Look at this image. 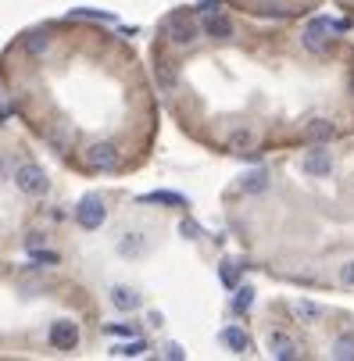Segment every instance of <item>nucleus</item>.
<instances>
[{
  "instance_id": "nucleus-1",
  "label": "nucleus",
  "mask_w": 354,
  "mask_h": 361,
  "mask_svg": "<svg viewBox=\"0 0 354 361\" xmlns=\"http://www.w3.org/2000/svg\"><path fill=\"white\" fill-rule=\"evenodd\" d=\"M11 108L75 176L147 165L158 108L143 61L115 32L75 18L18 32L0 54Z\"/></svg>"
},
{
  "instance_id": "nucleus-2",
  "label": "nucleus",
  "mask_w": 354,
  "mask_h": 361,
  "mask_svg": "<svg viewBox=\"0 0 354 361\" xmlns=\"http://www.w3.org/2000/svg\"><path fill=\"white\" fill-rule=\"evenodd\" d=\"M333 22L329 18H312L308 25H305V32H300V39H305V47L312 50V54H326L329 50V43H333Z\"/></svg>"
},
{
  "instance_id": "nucleus-3",
  "label": "nucleus",
  "mask_w": 354,
  "mask_h": 361,
  "mask_svg": "<svg viewBox=\"0 0 354 361\" xmlns=\"http://www.w3.org/2000/svg\"><path fill=\"white\" fill-rule=\"evenodd\" d=\"M104 215L108 212H104V200H100V197H86L75 208V222L83 229H100V226H104Z\"/></svg>"
},
{
  "instance_id": "nucleus-4",
  "label": "nucleus",
  "mask_w": 354,
  "mask_h": 361,
  "mask_svg": "<svg viewBox=\"0 0 354 361\" xmlns=\"http://www.w3.org/2000/svg\"><path fill=\"white\" fill-rule=\"evenodd\" d=\"M15 179H18V186L25 190V193H47V176L36 169V165H22L18 172H15Z\"/></svg>"
},
{
  "instance_id": "nucleus-5",
  "label": "nucleus",
  "mask_w": 354,
  "mask_h": 361,
  "mask_svg": "<svg viewBox=\"0 0 354 361\" xmlns=\"http://www.w3.org/2000/svg\"><path fill=\"white\" fill-rule=\"evenodd\" d=\"M50 343H54L58 350H75V347H79V329H75V322H58L54 329H50Z\"/></svg>"
},
{
  "instance_id": "nucleus-6",
  "label": "nucleus",
  "mask_w": 354,
  "mask_h": 361,
  "mask_svg": "<svg viewBox=\"0 0 354 361\" xmlns=\"http://www.w3.org/2000/svg\"><path fill=\"white\" fill-rule=\"evenodd\" d=\"M329 169H333V158H329V150H322V143L305 154V172L308 176H329Z\"/></svg>"
},
{
  "instance_id": "nucleus-7",
  "label": "nucleus",
  "mask_w": 354,
  "mask_h": 361,
  "mask_svg": "<svg viewBox=\"0 0 354 361\" xmlns=\"http://www.w3.org/2000/svg\"><path fill=\"white\" fill-rule=\"evenodd\" d=\"M269 350L272 357H297V343L286 333H269Z\"/></svg>"
},
{
  "instance_id": "nucleus-8",
  "label": "nucleus",
  "mask_w": 354,
  "mask_h": 361,
  "mask_svg": "<svg viewBox=\"0 0 354 361\" xmlns=\"http://www.w3.org/2000/svg\"><path fill=\"white\" fill-rule=\"evenodd\" d=\"M222 343H226L229 350H236V354H243V350H250V336H247L243 329H236V326H229V329L222 333Z\"/></svg>"
},
{
  "instance_id": "nucleus-9",
  "label": "nucleus",
  "mask_w": 354,
  "mask_h": 361,
  "mask_svg": "<svg viewBox=\"0 0 354 361\" xmlns=\"http://www.w3.org/2000/svg\"><path fill=\"white\" fill-rule=\"evenodd\" d=\"M290 312H293L300 322H315V319L322 315V307L312 304V300H293V304H290Z\"/></svg>"
},
{
  "instance_id": "nucleus-10",
  "label": "nucleus",
  "mask_w": 354,
  "mask_h": 361,
  "mask_svg": "<svg viewBox=\"0 0 354 361\" xmlns=\"http://www.w3.org/2000/svg\"><path fill=\"white\" fill-rule=\"evenodd\" d=\"M111 300H115L118 307H126V312H133V307H140V297H136L133 290H115V293H111Z\"/></svg>"
},
{
  "instance_id": "nucleus-11",
  "label": "nucleus",
  "mask_w": 354,
  "mask_h": 361,
  "mask_svg": "<svg viewBox=\"0 0 354 361\" xmlns=\"http://www.w3.org/2000/svg\"><path fill=\"white\" fill-rule=\"evenodd\" d=\"M333 354H336V357H354V333H343V336L336 340Z\"/></svg>"
},
{
  "instance_id": "nucleus-12",
  "label": "nucleus",
  "mask_w": 354,
  "mask_h": 361,
  "mask_svg": "<svg viewBox=\"0 0 354 361\" xmlns=\"http://www.w3.org/2000/svg\"><path fill=\"white\" fill-rule=\"evenodd\" d=\"M147 200H161V204H176V208H186V200L179 193H150Z\"/></svg>"
},
{
  "instance_id": "nucleus-13",
  "label": "nucleus",
  "mask_w": 354,
  "mask_h": 361,
  "mask_svg": "<svg viewBox=\"0 0 354 361\" xmlns=\"http://www.w3.org/2000/svg\"><path fill=\"white\" fill-rule=\"evenodd\" d=\"M340 283H343V286H354V262H347V265L340 269Z\"/></svg>"
},
{
  "instance_id": "nucleus-14",
  "label": "nucleus",
  "mask_w": 354,
  "mask_h": 361,
  "mask_svg": "<svg viewBox=\"0 0 354 361\" xmlns=\"http://www.w3.org/2000/svg\"><path fill=\"white\" fill-rule=\"evenodd\" d=\"M222 283H226V286H236V269H233L229 262L222 265Z\"/></svg>"
},
{
  "instance_id": "nucleus-15",
  "label": "nucleus",
  "mask_w": 354,
  "mask_h": 361,
  "mask_svg": "<svg viewBox=\"0 0 354 361\" xmlns=\"http://www.w3.org/2000/svg\"><path fill=\"white\" fill-rule=\"evenodd\" d=\"M247 304H250V290H240V297H236V312H243Z\"/></svg>"
},
{
  "instance_id": "nucleus-16",
  "label": "nucleus",
  "mask_w": 354,
  "mask_h": 361,
  "mask_svg": "<svg viewBox=\"0 0 354 361\" xmlns=\"http://www.w3.org/2000/svg\"><path fill=\"white\" fill-rule=\"evenodd\" d=\"M262 186H265V176H250L247 179V190H262Z\"/></svg>"
},
{
  "instance_id": "nucleus-17",
  "label": "nucleus",
  "mask_w": 354,
  "mask_h": 361,
  "mask_svg": "<svg viewBox=\"0 0 354 361\" xmlns=\"http://www.w3.org/2000/svg\"><path fill=\"white\" fill-rule=\"evenodd\" d=\"M143 350H147V343H129L122 354H129V357H133V354H143Z\"/></svg>"
},
{
  "instance_id": "nucleus-18",
  "label": "nucleus",
  "mask_w": 354,
  "mask_h": 361,
  "mask_svg": "<svg viewBox=\"0 0 354 361\" xmlns=\"http://www.w3.org/2000/svg\"><path fill=\"white\" fill-rule=\"evenodd\" d=\"M350 90H354V72H350Z\"/></svg>"
},
{
  "instance_id": "nucleus-19",
  "label": "nucleus",
  "mask_w": 354,
  "mask_h": 361,
  "mask_svg": "<svg viewBox=\"0 0 354 361\" xmlns=\"http://www.w3.org/2000/svg\"><path fill=\"white\" fill-rule=\"evenodd\" d=\"M340 4H354V0H340Z\"/></svg>"
}]
</instances>
